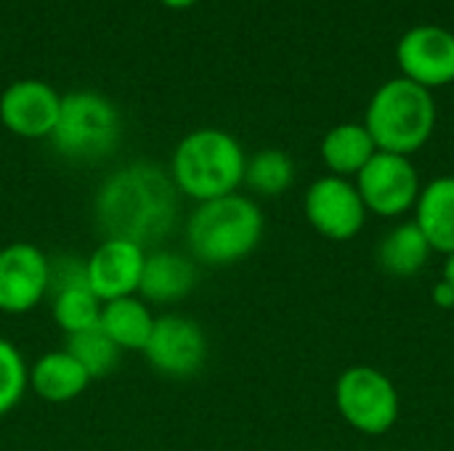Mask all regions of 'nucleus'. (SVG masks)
<instances>
[{"mask_svg": "<svg viewBox=\"0 0 454 451\" xmlns=\"http://www.w3.org/2000/svg\"><path fill=\"white\" fill-rule=\"evenodd\" d=\"M96 223L104 237L138 247L160 245L178 218V189L160 165L133 162L114 170L96 191Z\"/></svg>", "mask_w": 454, "mask_h": 451, "instance_id": "f257e3e1", "label": "nucleus"}, {"mask_svg": "<svg viewBox=\"0 0 454 451\" xmlns=\"http://www.w3.org/2000/svg\"><path fill=\"white\" fill-rule=\"evenodd\" d=\"M263 226L258 202L234 191L194 207L186 221V247L194 263L234 266L255 253Z\"/></svg>", "mask_w": 454, "mask_h": 451, "instance_id": "f03ea898", "label": "nucleus"}, {"mask_svg": "<svg viewBox=\"0 0 454 451\" xmlns=\"http://www.w3.org/2000/svg\"><path fill=\"white\" fill-rule=\"evenodd\" d=\"M245 149L221 128H200L186 133L170 159V178L178 194L210 202L234 194L245 181Z\"/></svg>", "mask_w": 454, "mask_h": 451, "instance_id": "7ed1b4c3", "label": "nucleus"}, {"mask_svg": "<svg viewBox=\"0 0 454 451\" xmlns=\"http://www.w3.org/2000/svg\"><path fill=\"white\" fill-rule=\"evenodd\" d=\"M364 128L378 152L412 157L436 130V101L428 88L407 77H394L372 93Z\"/></svg>", "mask_w": 454, "mask_h": 451, "instance_id": "20e7f679", "label": "nucleus"}, {"mask_svg": "<svg viewBox=\"0 0 454 451\" xmlns=\"http://www.w3.org/2000/svg\"><path fill=\"white\" fill-rule=\"evenodd\" d=\"M53 149L72 162H98L109 157L120 141V112L96 90H72L61 96Z\"/></svg>", "mask_w": 454, "mask_h": 451, "instance_id": "39448f33", "label": "nucleus"}, {"mask_svg": "<svg viewBox=\"0 0 454 451\" xmlns=\"http://www.w3.org/2000/svg\"><path fill=\"white\" fill-rule=\"evenodd\" d=\"M340 417L364 436H386L399 420V391L394 380L367 364L348 367L335 383Z\"/></svg>", "mask_w": 454, "mask_h": 451, "instance_id": "423d86ee", "label": "nucleus"}, {"mask_svg": "<svg viewBox=\"0 0 454 451\" xmlns=\"http://www.w3.org/2000/svg\"><path fill=\"white\" fill-rule=\"evenodd\" d=\"M367 213L380 218H399L415 210L420 197V175L410 157L375 152V157L354 178Z\"/></svg>", "mask_w": 454, "mask_h": 451, "instance_id": "0eeeda50", "label": "nucleus"}, {"mask_svg": "<svg viewBox=\"0 0 454 451\" xmlns=\"http://www.w3.org/2000/svg\"><path fill=\"white\" fill-rule=\"evenodd\" d=\"M303 210L314 231L330 242H348L367 223V207L356 183L340 175L317 178L306 191Z\"/></svg>", "mask_w": 454, "mask_h": 451, "instance_id": "6e6552de", "label": "nucleus"}, {"mask_svg": "<svg viewBox=\"0 0 454 451\" xmlns=\"http://www.w3.org/2000/svg\"><path fill=\"white\" fill-rule=\"evenodd\" d=\"M141 354L149 367L165 377H192L207 359V338L194 319L168 314L154 319L152 335Z\"/></svg>", "mask_w": 454, "mask_h": 451, "instance_id": "1a4fd4ad", "label": "nucleus"}, {"mask_svg": "<svg viewBox=\"0 0 454 451\" xmlns=\"http://www.w3.org/2000/svg\"><path fill=\"white\" fill-rule=\"evenodd\" d=\"M402 77L434 90L454 82V32L439 24H418L396 43Z\"/></svg>", "mask_w": 454, "mask_h": 451, "instance_id": "9d476101", "label": "nucleus"}, {"mask_svg": "<svg viewBox=\"0 0 454 451\" xmlns=\"http://www.w3.org/2000/svg\"><path fill=\"white\" fill-rule=\"evenodd\" d=\"M48 298V258L29 242L0 250V311L27 314Z\"/></svg>", "mask_w": 454, "mask_h": 451, "instance_id": "9b49d317", "label": "nucleus"}, {"mask_svg": "<svg viewBox=\"0 0 454 451\" xmlns=\"http://www.w3.org/2000/svg\"><path fill=\"white\" fill-rule=\"evenodd\" d=\"M61 93L43 80H16L0 96V122L19 138H51Z\"/></svg>", "mask_w": 454, "mask_h": 451, "instance_id": "f8f14e48", "label": "nucleus"}, {"mask_svg": "<svg viewBox=\"0 0 454 451\" xmlns=\"http://www.w3.org/2000/svg\"><path fill=\"white\" fill-rule=\"evenodd\" d=\"M146 250L128 242L104 237L98 247L85 258V276L93 295L106 303L138 292Z\"/></svg>", "mask_w": 454, "mask_h": 451, "instance_id": "ddd939ff", "label": "nucleus"}, {"mask_svg": "<svg viewBox=\"0 0 454 451\" xmlns=\"http://www.w3.org/2000/svg\"><path fill=\"white\" fill-rule=\"evenodd\" d=\"M197 284V263L181 253L170 250H152L146 253L141 282H138V298L149 306H165L184 300Z\"/></svg>", "mask_w": 454, "mask_h": 451, "instance_id": "4468645a", "label": "nucleus"}, {"mask_svg": "<svg viewBox=\"0 0 454 451\" xmlns=\"http://www.w3.org/2000/svg\"><path fill=\"white\" fill-rule=\"evenodd\" d=\"M415 223L434 253H454V175L434 178L420 189L415 205Z\"/></svg>", "mask_w": 454, "mask_h": 451, "instance_id": "2eb2a0df", "label": "nucleus"}, {"mask_svg": "<svg viewBox=\"0 0 454 451\" xmlns=\"http://www.w3.org/2000/svg\"><path fill=\"white\" fill-rule=\"evenodd\" d=\"M88 385L90 375L77 364V359L67 348L45 354L29 367V388L35 391V396L51 404L74 401L80 393H85Z\"/></svg>", "mask_w": 454, "mask_h": 451, "instance_id": "dca6fc26", "label": "nucleus"}, {"mask_svg": "<svg viewBox=\"0 0 454 451\" xmlns=\"http://www.w3.org/2000/svg\"><path fill=\"white\" fill-rule=\"evenodd\" d=\"M378 146L364 128V122H340L330 128L322 138L319 154L327 165L330 175L340 178H356L359 170L375 157Z\"/></svg>", "mask_w": 454, "mask_h": 451, "instance_id": "f3484780", "label": "nucleus"}, {"mask_svg": "<svg viewBox=\"0 0 454 451\" xmlns=\"http://www.w3.org/2000/svg\"><path fill=\"white\" fill-rule=\"evenodd\" d=\"M98 327L120 351H144L154 327V314L146 300H141L138 295H128L106 300L101 306Z\"/></svg>", "mask_w": 454, "mask_h": 451, "instance_id": "a211bd4d", "label": "nucleus"}, {"mask_svg": "<svg viewBox=\"0 0 454 451\" xmlns=\"http://www.w3.org/2000/svg\"><path fill=\"white\" fill-rule=\"evenodd\" d=\"M431 253L434 250H431L428 239L423 237L418 223L410 221V223H399L396 229H391L383 237V242L378 247V263L386 274H391L396 279H407L426 268Z\"/></svg>", "mask_w": 454, "mask_h": 451, "instance_id": "6ab92c4d", "label": "nucleus"}, {"mask_svg": "<svg viewBox=\"0 0 454 451\" xmlns=\"http://www.w3.org/2000/svg\"><path fill=\"white\" fill-rule=\"evenodd\" d=\"M51 295V314L56 327L69 338L85 330L98 327L101 319V300L93 295V290L88 287V282H74L67 287H59Z\"/></svg>", "mask_w": 454, "mask_h": 451, "instance_id": "aec40b11", "label": "nucleus"}, {"mask_svg": "<svg viewBox=\"0 0 454 451\" xmlns=\"http://www.w3.org/2000/svg\"><path fill=\"white\" fill-rule=\"evenodd\" d=\"M295 181V165L287 152L282 149H261L258 154L247 157L245 165V186L261 197H279Z\"/></svg>", "mask_w": 454, "mask_h": 451, "instance_id": "412c9836", "label": "nucleus"}, {"mask_svg": "<svg viewBox=\"0 0 454 451\" xmlns=\"http://www.w3.org/2000/svg\"><path fill=\"white\" fill-rule=\"evenodd\" d=\"M67 351L90 375V380L114 372V367H117V362L122 356V351L101 332V327H93V330L69 335L67 338Z\"/></svg>", "mask_w": 454, "mask_h": 451, "instance_id": "4be33fe9", "label": "nucleus"}, {"mask_svg": "<svg viewBox=\"0 0 454 451\" xmlns=\"http://www.w3.org/2000/svg\"><path fill=\"white\" fill-rule=\"evenodd\" d=\"M29 388V367L24 364L21 351L0 338V417L13 412Z\"/></svg>", "mask_w": 454, "mask_h": 451, "instance_id": "5701e85b", "label": "nucleus"}, {"mask_svg": "<svg viewBox=\"0 0 454 451\" xmlns=\"http://www.w3.org/2000/svg\"><path fill=\"white\" fill-rule=\"evenodd\" d=\"M434 303L439 306V308H454V287L452 284H447L444 279L434 287Z\"/></svg>", "mask_w": 454, "mask_h": 451, "instance_id": "b1692460", "label": "nucleus"}, {"mask_svg": "<svg viewBox=\"0 0 454 451\" xmlns=\"http://www.w3.org/2000/svg\"><path fill=\"white\" fill-rule=\"evenodd\" d=\"M444 282L454 287V253L447 255V260H444Z\"/></svg>", "mask_w": 454, "mask_h": 451, "instance_id": "393cba45", "label": "nucleus"}, {"mask_svg": "<svg viewBox=\"0 0 454 451\" xmlns=\"http://www.w3.org/2000/svg\"><path fill=\"white\" fill-rule=\"evenodd\" d=\"M162 5H168V8H189V5H194L197 0H160Z\"/></svg>", "mask_w": 454, "mask_h": 451, "instance_id": "a878e982", "label": "nucleus"}]
</instances>
